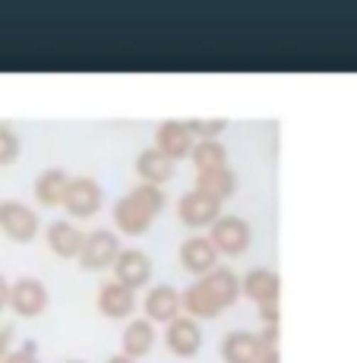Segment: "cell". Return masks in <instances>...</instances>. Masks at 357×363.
Returning <instances> with one entry per match:
<instances>
[{"label": "cell", "mask_w": 357, "mask_h": 363, "mask_svg": "<svg viewBox=\"0 0 357 363\" xmlns=\"http://www.w3.org/2000/svg\"><path fill=\"white\" fill-rule=\"evenodd\" d=\"M193 133L187 127V121H162L155 130V149L165 152L171 162H184L193 152Z\"/></svg>", "instance_id": "11"}, {"label": "cell", "mask_w": 357, "mask_h": 363, "mask_svg": "<svg viewBox=\"0 0 357 363\" xmlns=\"http://www.w3.org/2000/svg\"><path fill=\"white\" fill-rule=\"evenodd\" d=\"M70 174L64 167H45V171L35 177V199L45 208H54L64 202V190H67Z\"/></svg>", "instance_id": "22"}, {"label": "cell", "mask_w": 357, "mask_h": 363, "mask_svg": "<svg viewBox=\"0 0 357 363\" xmlns=\"http://www.w3.org/2000/svg\"><path fill=\"white\" fill-rule=\"evenodd\" d=\"M177 262L184 272L190 275H209L212 269H219V253H215L212 240L206 234H190L184 243L177 247Z\"/></svg>", "instance_id": "8"}, {"label": "cell", "mask_w": 357, "mask_h": 363, "mask_svg": "<svg viewBox=\"0 0 357 363\" xmlns=\"http://www.w3.org/2000/svg\"><path fill=\"white\" fill-rule=\"evenodd\" d=\"M41 231V218L35 208L19 199H0V234L13 243H32Z\"/></svg>", "instance_id": "4"}, {"label": "cell", "mask_w": 357, "mask_h": 363, "mask_svg": "<svg viewBox=\"0 0 357 363\" xmlns=\"http://www.w3.org/2000/svg\"><path fill=\"white\" fill-rule=\"evenodd\" d=\"M256 363H282V360H278V351H265V354H263V357L256 360Z\"/></svg>", "instance_id": "30"}, {"label": "cell", "mask_w": 357, "mask_h": 363, "mask_svg": "<svg viewBox=\"0 0 357 363\" xmlns=\"http://www.w3.org/2000/svg\"><path fill=\"white\" fill-rule=\"evenodd\" d=\"M45 240H48V250L60 259H76L79 256V247H82V231L73 225V221L60 218V221H51L45 228Z\"/></svg>", "instance_id": "17"}, {"label": "cell", "mask_w": 357, "mask_h": 363, "mask_svg": "<svg viewBox=\"0 0 357 363\" xmlns=\"http://www.w3.org/2000/svg\"><path fill=\"white\" fill-rule=\"evenodd\" d=\"M4 363H38V357H35L32 345H23V347H10V354L4 357Z\"/></svg>", "instance_id": "26"}, {"label": "cell", "mask_w": 357, "mask_h": 363, "mask_svg": "<svg viewBox=\"0 0 357 363\" xmlns=\"http://www.w3.org/2000/svg\"><path fill=\"white\" fill-rule=\"evenodd\" d=\"M174 167H177V162H171L165 152H158L155 145H152V149L139 152V158H136V177H139V184L165 186L167 180L174 177Z\"/></svg>", "instance_id": "18"}, {"label": "cell", "mask_w": 357, "mask_h": 363, "mask_svg": "<svg viewBox=\"0 0 357 363\" xmlns=\"http://www.w3.org/2000/svg\"><path fill=\"white\" fill-rule=\"evenodd\" d=\"M190 162L199 171H215V167H228V149L225 143L219 139H196L193 143V152H190Z\"/></svg>", "instance_id": "23"}, {"label": "cell", "mask_w": 357, "mask_h": 363, "mask_svg": "<svg viewBox=\"0 0 357 363\" xmlns=\"http://www.w3.org/2000/svg\"><path fill=\"white\" fill-rule=\"evenodd\" d=\"M98 313L108 319H130L133 310H136V291L123 288V284H117L114 278L111 281H104L101 288H98Z\"/></svg>", "instance_id": "13"}, {"label": "cell", "mask_w": 357, "mask_h": 363, "mask_svg": "<svg viewBox=\"0 0 357 363\" xmlns=\"http://www.w3.org/2000/svg\"><path fill=\"white\" fill-rule=\"evenodd\" d=\"M155 347V325L149 319H130L121 332V354L130 360H139Z\"/></svg>", "instance_id": "16"}, {"label": "cell", "mask_w": 357, "mask_h": 363, "mask_svg": "<svg viewBox=\"0 0 357 363\" xmlns=\"http://www.w3.org/2000/svg\"><path fill=\"white\" fill-rule=\"evenodd\" d=\"M263 345L256 332L250 329H234L221 338V360L225 363H256L263 357Z\"/></svg>", "instance_id": "15"}, {"label": "cell", "mask_w": 357, "mask_h": 363, "mask_svg": "<svg viewBox=\"0 0 357 363\" xmlns=\"http://www.w3.org/2000/svg\"><path fill=\"white\" fill-rule=\"evenodd\" d=\"M19 149H23V143H19V133L10 127V123H0V167L13 164L19 158Z\"/></svg>", "instance_id": "24"}, {"label": "cell", "mask_w": 357, "mask_h": 363, "mask_svg": "<svg viewBox=\"0 0 357 363\" xmlns=\"http://www.w3.org/2000/svg\"><path fill=\"white\" fill-rule=\"evenodd\" d=\"M152 256L145 253V250H121V256H117V262L111 265V272H114V281L123 284V288L130 291H139L149 284L152 278Z\"/></svg>", "instance_id": "7"}, {"label": "cell", "mask_w": 357, "mask_h": 363, "mask_svg": "<svg viewBox=\"0 0 357 363\" xmlns=\"http://www.w3.org/2000/svg\"><path fill=\"white\" fill-rule=\"evenodd\" d=\"M10 341H13V332L10 329H0V363H4V357L10 354Z\"/></svg>", "instance_id": "28"}, {"label": "cell", "mask_w": 357, "mask_h": 363, "mask_svg": "<svg viewBox=\"0 0 357 363\" xmlns=\"http://www.w3.org/2000/svg\"><path fill=\"white\" fill-rule=\"evenodd\" d=\"M241 294H247L256 306L260 303H275L282 297V278L272 269H250L247 275H241Z\"/></svg>", "instance_id": "14"}, {"label": "cell", "mask_w": 357, "mask_h": 363, "mask_svg": "<svg viewBox=\"0 0 357 363\" xmlns=\"http://www.w3.org/2000/svg\"><path fill=\"white\" fill-rule=\"evenodd\" d=\"M143 310H145V319H149L152 325L155 323L167 325L171 319H177L180 313H184V306H180V291L174 288V284H155V288L145 291Z\"/></svg>", "instance_id": "12"}, {"label": "cell", "mask_w": 357, "mask_h": 363, "mask_svg": "<svg viewBox=\"0 0 357 363\" xmlns=\"http://www.w3.org/2000/svg\"><path fill=\"white\" fill-rule=\"evenodd\" d=\"M67 363H86V360H67Z\"/></svg>", "instance_id": "32"}, {"label": "cell", "mask_w": 357, "mask_h": 363, "mask_svg": "<svg viewBox=\"0 0 357 363\" xmlns=\"http://www.w3.org/2000/svg\"><path fill=\"white\" fill-rule=\"evenodd\" d=\"M6 303H10V281L0 275V313L6 310Z\"/></svg>", "instance_id": "29"}, {"label": "cell", "mask_w": 357, "mask_h": 363, "mask_svg": "<svg viewBox=\"0 0 357 363\" xmlns=\"http://www.w3.org/2000/svg\"><path fill=\"white\" fill-rule=\"evenodd\" d=\"M260 310V319H263V325H278V319H282V303H260L256 306Z\"/></svg>", "instance_id": "27"}, {"label": "cell", "mask_w": 357, "mask_h": 363, "mask_svg": "<svg viewBox=\"0 0 357 363\" xmlns=\"http://www.w3.org/2000/svg\"><path fill=\"white\" fill-rule=\"evenodd\" d=\"M187 127H190L193 139H219V133L228 127V121H187Z\"/></svg>", "instance_id": "25"}, {"label": "cell", "mask_w": 357, "mask_h": 363, "mask_svg": "<svg viewBox=\"0 0 357 363\" xmlns=\"http://www.w3.org/2000/svg\"><path fill=\"white\" fill-rule=\"evenodd\" d=\"M51 303V294H48V284L41 278H32V275H23L10 284V310L23 319H35L48 310Z\"/></svg>", "instance_id": "6"}, {"label": "cell", "mask_w": 357, "mask_h": 363, "mask_svg": "<svg viewBox=\"0 0 357 363\" xmlns=\"http://www.w3.org/2000/svg\"><path fill=\"white\" fill-rule=\"evenodd\" d=\"M177 218L187 228H212L221 218V202L199 190H190L177 202Z\"/></svg>", "instance_id": "9"}, {"label": "cell", "mask_w": 357, "mask_h": 363, "mask_svg": "<svg viewBox=\"0 0 357 363\" xmlns=\"http://www.w3.org/2000/svg\"><path fill=\"white\" fill-rule=\"evenodd\" d=\"M209 240H212L215 253L219 256H243L250 250V240H253V228H250L247 218L241 215H221L212 228H209Z\"/></svg>", "instance_id": "3"}, {"label": "cell", "mask_w": 357, "mask_h": 363, "mask_svg": "<svg viewBox=\"0 0 357 363\" xmlns=\"http://www.w3.org/2000/svg\"><path fill=\"white\" fill-rule=\"evenodd\" d=\"M193 190L206 193V196L225 202L228 196H234L237 193V174L228 167H215V171H199L193 177Z\"/></svg>", "instance_id": "21"}, {"label": "cell", "mask_w": 357, "mask_h": 363, "mask_svg": "<svg viewBox=\"0 0 357 363\" xmlns=\"http://www.w3.org/2000/svg\"><path fill=\"white\" fill-rule=\"evenodd\" d=\"M180 306H184V316H190V319H215V316H221V303L215 300L212 294L206 291V284L196 278L193 284H187L184 291H180Z\"/></svg>", "instance_id": "19"}, {"label": "cell", "mask_w": 357, "mask_h": 363, "mask_svg": "<svg viewBox=\"0 0 357 363\" xmlns=\"http://www.w3.org/2000/svg\"><path fill=\"white\" fill-rule=\"evenodd\" d=\"M199 281L206 284L209 294L221 303V310H231V306L237 303V297H241V275H234V272L225 269V265L212 269L209 275H202Z\"/></svg>", "instance_id": "20"}, {"label": "cell", "mask_w": 357, "mask_h": 363, "mask_svg": "<svg viewBox=\"0 0 357 363\" xmlns=\"http://www.w3.org/2000/svg\"><path fill=\"white\" fill-rule=\"evenodd\" d=\"M104 206V186L98 184L95 177L89 174H79V177H70L67 180V190H64V202L60 208H67L70 218H92V215L101 212Z\"/></svg>", "instance_id": "2"}, {"label": "cell", "mask_w": 357, "mask_h": 363, "mask_svg": "<svg viewBox=\"0 0 357 363\" xmlns=\"http://www.w3.org/2000/svg\"><path fill=\"white\" fill-rule=\"evenodd\" d=\"M165 345H167V351H171L174 357H180V360L196 357V354H199V347H202V329H199V323L180 313L177 319H171V323H167Z\"/></svg>", "instance_id": "10"}, {"label": "cell", "mask_w": 357, "mask_h": 363, "mask_svg": "<svg viewBox=\"0 0 357 363\" xmlns=\"http://www.w3.org/2000/svg\"><path fill=\"white\" fill-rule=\"evenodd\" d=\"M108 363H139V360H130V357H123V354H114V357H108Z\"/></svg>", "instance_id": "31"}, {"label": "cell", "mask_w": 357, "mask_h": 363, "mask_svg": "<svg viewBox=\"0 0 357 363\" xmlns=\"http://www.w3.org/2000/svg\"><path fill=\"white\" fill-rule=\"evenodd\" d=\"M121 237L114 231H104V228H98V231H89L82 234V247H79V265L86 272H104L111 269V265L117 262V256H121Z\"/></svg>", "instance_id": "5"}, {"label": "cell", "mask_w": 357, "mask_h": 363, "mask_svg": "<svg viewBox=\"0 0 357 363\" xmlns=\"http://www.w3.org/2000/svg\"><path fill=\"white\" fill-rule=\"evenodd\" d=\"M165 190L162 186H152V184H136L130 193H123L121 199L114 202V228L121 234L139 237L149 231V225L162 215L165 208Z\"/></svg>", "instance_id": "1"}]
</instances>
